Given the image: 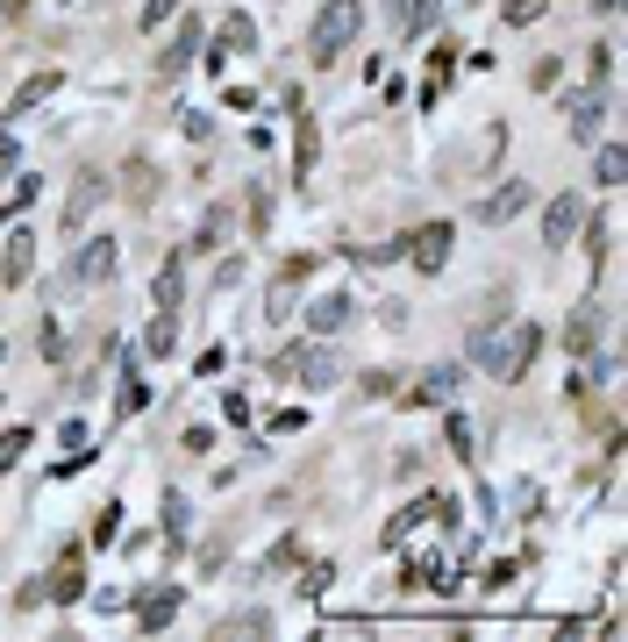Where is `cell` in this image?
<instances>
[{
  "mask_svg": "<svg viewBox=\"0 0 628 642\" xmlns=\"http://www.w3.org/2000/svg\"><path fill=\"white\" fill-rule=\"evenodd\" d=\"M465 350H472V364H486V372L500 378V386H515V378H529L535 350H543V329H535V321H478L465 335Z\"/></svg>",
  "mask_w": 628,
  "mask_h": 642,
  "instance_id": "cell-1",
  "label": "cell"
},
{
  "mask_svg": "<svg viewBox=\"0 0 628 642\" xmlns=\"http://www.w3.org/2000/svg\"><path fill=\"white\" fill-rule=\"evenodd\" d=\"M264 372H279V378H301V386H314V393H328L343 378V357L328 350V335H307V343H286Z\"/></svg>",
  "mask_w": 628,
  "mask_h": 642,
  "instance_id": "cell-2",
  "label": "cell"
},
{
  "mask_svg": "<svg viewBox=\"0 0 628 642\" xmlns=\"http://www.w3.org/2000/svg\"><path fill=\"white\" fill-rule=\"evenodd\" d=\"M357 29H365V0H328L322 14H314V36H307V57L314 65H336L343 51L357 43Z\"/></svg>",
  "mask_w": 628,
  "mask_h": 642,
  "instance_id": "cell-3",
  "label": "cell"
},
{
  "mask_svg": "<svg viewBox=\"0 0 628 642\" xmlns=\"http://www.w3.org/2000/svg\"><path fill=\"white\" fill-rule=\"evenodd\" d=\"M451 243H457L451 222H429V228H414V236L400 243V257H414L422 271H443V265H451Z\"/></svg>",
  "mask_w": 628,
  "mask_h": 642,
  "instance_id": "cell-4",
  "label": "cell"
},
{
  "mask_svg": "<svg viewBox=\"0 0 628 642\" xmlns=\"http://www.w3.org/2000/svg\"><path fill=\"white\" fill-rule=\"evenodd\" d=\"M115 265H122V243H115V236L79 243V257H72V286H100V279H115Z\"/></svg>",
  "mask_w": 628,
  "mask_h": 642,
  "instance_id": "cell-5",
  "label": "cell"
},
{
  "mask_svg": "<svg viewBox=\"0 0 628 642\" xmlns=\"http://www.w3.org/2000/svg\"><path fill=\"white\" fill-rule=\"evenodd\" d=\"M529 201H535V186H529V179H507L500 193H486V201H478V222H486V228H500V222H515V214L529 207Z\"/></svg>",
  "mask_w": 628,
  "mask_h": 642,
  "instance_id": "cell-6",
  "label": "cell"
},
{
  "mask_svg": "<svg viewBox=\"0 0 628 642\" xmlns=\"http://www.w3.org/2000/svg\"><path fill=\"white\" fill-rule=\"evenodd\" d=\"M457 386H465V364H436V372H422L408 386V407H436V400H451Z\"/></svg>",
  "mask_w": 628,
  "mask_h": 642,
  "instance_id": "cell-7",
  "label": "cell"
},
{
  "mask_svg": "<svg viewBox=\"0 0 628 642\" xmlns=\"http://www.w3.org/2000/svg\"><path fill=\"white\" fill-rule=\"evenodd\" d=\"M572 236H578V193H557L543 207V250H564Z\"/></svg>",
  "mask_w": 628,
  "mask_h": 642,
  "instance_id": "cell-8",
  "label": "cell"
},
{
  "mask_svg": "<svg viewBox=\"0 0 628 642\" xmlns=\"http://www.w3.org/2000/svg\"><path fill=\"white\" fill-rule=\"evenodd\" d=\"M350 321H357V300H350V293H322V300L307 308V329H314V335H343Z\"/></svg>",
  "mask_w": 628,
  "mask_h": 642,
  "instance_id": "cell-9",
  "label": "cell"
},
{
  "mask_svg": "<svg viewBox=\"0 0 628 642\" xmlns=\"http://www.w3.org/2000/svg\"><path fill=\"white\" fill-rule=\"evenodd\" d=\"M43 600H57V607L86 600V571H79V549H65V564H57V571L43 578Z\"/></svg>",
  "mask_w": 628,
  "mask_h": 642,
  "instance_id": "cell-10",
  "label": "cell"
},
{
  "mask_svg": "<svg viewBox=\"0 0 628 642\" xmlns=\"http://www.w3.org/2000/svg\"><path fill=\"white\" fill-rule=\"evenodd\" d=\"M250 57V51H258V29H250V14H221V43H215V57H207V65H215L221 72V57Z\"/></svg>",
  "mask_w": 628,
  "mask_h": 642,
  "instance_id": "cell-11",
  "label": "cell"
},
{
  "mask_svg": "<svg viewBox=\"0 0 628 642\" xmlns=\"http://www.w3.org/2000/svg\"><path fill=\"white\" fill-rule=\"evenodd\" d=\"M100 201H108V179H100V172H79V186H72V201H65V228H79Z\"/></svg>",
  "mask_w": 628,
  "mask_h": 642,
  "instance_id": "cell-12",
  "label": "cell"
},
{
  "mask_svg": "<svg viewBox=\"0 0 628 642\" xmlns=\"http://www.w3.org/2000/svg\"><path fill=\"white\" fill-rule=\"evenodd\" d=\"M193 51H201V22H178V36L164 43V57H158V72L164 79H178V72L193 65Z\"/></svg>",
  "mask_w": 628,
  "mask_h": 642,
  "instance_id": "cell-13",
  "label": "cell"
},
{
  "mask_svg": "<svg viewBox=\"0 0 628 642\" xmlns=\"http://www.w3.org/2000/svg\"><path fill=\"white\" fill-rule=\"evenodd\" d=\"M29 265H36V243H29V228H14L8 250H0V286H22Z\"/></svg>",
  "mask_w": 628,
  "mask_h": 642,
  "instance_id": "cell-14",
  "label": "cell"
},
{
  "mask_svg": "<svg viewBox=\"0 0 628 642\" xmlns=\"http://www.w3.org/2000/svg\"><path fill=\"white\" fill-rule=\"evenodd\" d=\"M172 614H178V586H151V592L137 600V629H151V635H158Z\"/></svg>",
  "mask_w": 628,
  "mask_h": 642,
  "instance_id": "cell-15",
  "label": "cell"
},
{
  "mask_svg": "<svg viewBox=\"0 0 628 642\" xmlns=\"http://www.w3.org/2000/svg\"><path fill=\"white\" fill-rule=\"evenodd\" d=\"M57 86H65V72H36V79H22V86H14V100H8V121H14V115H29V107H43V100L57 94Z\"/></svg>",
  "mask_w": 628,
  "mask_h": 642,
  "instance_id": "cell-16",
  "label": "cell"
},
{
  "mask_svg": "<svg viewBox=\"0 0 628 642\" xmlns=\"http://www.w3.org/2000/svg\"><path fill=\"white\" fill-rule=\"evenodd\" d=\"M600 115H607V86H593L586 100H572V136H578V143L600 136Z\"/></svg>",
  "mask_w": 628,
  "mask_h": 642,
  "instance_id": "cell-17",
  "label": "cell"
},
{
  "mask_svg": "<svg viewBox=\"0 0 628 642\" xmlns=\"http://www.w3.org/2000/svg\"><path fill=\"white\" fill-rule=\"evenodd\" d=\"M143 350H151V357H172L178 350V308H158V321L143 329Z\"/></svg>",
  "mask_w": 628,
  "mask_h": 642,
  "instance_id": "cell-18",
  "label": "cell"
},
{
  "mask_svg": "<svg viewBox=\"0 0 628 642\" xmlns=\"http://www.w3.org/2000/svg\"><path fill=\"white\" fill-rule=\"evenodd\" d=\"M436 14H443V0H414V8H400V36H429V22H436Z\"/></svg>",
  "mask_w": 628,
  "mask_h": 642,
  "instance_id": "cell-19",
  "label": "cell"
},
{
  "mask_svg": "<svg viewBox=\"0 0 628 642\" xmlns=\"http://www.w3.org/2000/svg\"><path fill=\"white\" fill-rule=\"evenodd\" d=\"M178 293H186V265L164 257V265H158V308H178Z\"/></svg>",
  "mask_w": 628,
  "mask_h": 642,
  "instance_id": "cell-20",
  "label": "cell"
},
{
  "mask_svg": "<svg viewBox=\"0 0 628 642\" xmlns=\"http://www.w3.org/2000/svg\"><path fill=\"white\" fill-rule=\"evenodd\" d=\"M593 343H600V314L578 308V314H572V357H593Z\"/></svg>",
  "mask_w": 628,
  "mask_h": 642,
  "instance_id": "cell-21",
  "label": "cell"
},
{
  "mask_svg": "<svg viewBox=\"0 0 628 642\" xmlns=\"http://www.w3.org/2000/svg\"><path fill=\"white\" fill-rule=\"evenodd\" d=\"M621 172H628V158H621V143H607V150H600V158H593V179H600V186H607V193H615V186H621Z\"/></svg>",
  "mask_w": 628,
  "mask_h": 642,
  "instance_id": "cell-22",
  "label": "cell"
},
{
  "mask_svg": "<svg viewBox=\"0 0 628 642\" xmlns=\"http://www.w3.org/2000/svg\"><path fill=\"white\" fill-rule=\"evenodd\" d=\"M586 243H593V250H586V257H593V271H607V243H615V222L600 214V222L586 228Z\"/></svg>",
  "mask_w": 628,
  "mask_h": 642,
  "instance_id": "cell-23",
  "label": "cell"
},
{
  "mask_svg": "<svg viewBox=\"0 0 628 642\" xmlns=\"http://www.w3.org/2000/svg\"><path fill=\"white\" fill-rule=\"evenodd\" d=\"M543 8H550V0H500V14H507V22H515V29L543 22Z\"/></svg>",
  "mask_w": 628,
  "mask_h": 642,
  "instance_id": "cell-24",
  "label": "cell"
},
{
  "mask_svg": "<svg viewBox=\"0 0 628 642\" xmlns=\"http://www.w3.org/2000/svg\"><path fill=\"white\" fill-rule=\"evenodd\" d=\"M29 457V428H8V436H0V471H14Z\"/></svg>",
  "mask_w": 628,
  "mask_h": 642,
  "instance_id": "cell-25",
  "label": "cell"
},
{
  "mask_svg": "<svg viewBox=\"0 0 628 642\" xmlns=\"http://www.w3.org/2000/svg\"><path fill=\"white\" fill-rule=\"evenodd\" d=\"M451 450H457V457H472V450H478V428H472V415H451Z\"/></svg>",
  "mask_w": 628,
  "mask_h": 642,
  "instance_id": "cell-26",
  "label": "cell"
},
{
  "mask_svg": "<svg viewBox=\"0 0 628 642\" xmlns=\"http://www.w3.org/2000/svg\"><path fill=\"white\" fill-rule=\"evenodd\" d=\"M221 228H229V207H215V214H207V222H201V236H193V250H215V243H221Z\"/></svg>",
  "mask_w": 628,
  "mask_h": 642,
  "instance_id": "cell-27",
  "label": "cell"
},
{
  "mask_svg": "<svg viewBox=\"0 0 628 642\" xmlns=\"http://www.w3.org/2000/svg\"><path fill=\"white\" fill-rule=\"evenodd\" d=\"M186 522H193V514H186V500H178V493H164V535L178 543V535H186Z\"/></svg>",
  "mask_w": 628,
  "mask_h": 642,
  "instance_id": "cell-28",
  "label": "cell"
},
{
  "mask_svg": "<svg viewBox=\"0 0 628 642\" xmlns=\"http://www.w3.org/2000/svg\"><path fill=\"white\" fill-rule=\"evenodd\" d=\"M178 8H186V0H143V22H137V29H164Z\"/></svg>",
  "mask_w": 628,
  "mask_h": 642,
  "instance_id": "cell-29",
  "label": "cell"
},
{
  "mask_svg": "<svg viewBox=\"0 0 628 642\" xmlns=\"http://www.w3.org/2000/svg\"><path fill=\"white\" fill-rule=\"evenodd\" d=\"M557 79H564V65H557V57H543V65H535V79H529V86H535V94H550V86H557Z\"/></svg>",
  "mask_w": 628,
  "mask_h": 642,
  "instance_id": "cell-30",
  "label": "cell"
},
{
  "mask_svg": "<svg viewBox=\"0 0 628 642\" xmlns=\"http://www.w3.org/2000/svg\"><path fill=\"white\" fill-rule=\"evenodd\" d=\"M272 428H279V436H301V428H307V415H301V407H279V415H272Z\"/></svg>",
  "mask_w": 628,
  "mask_h": 642,
  "instance_id": "cell-31",
  "label": "cell"
},
{
  "mask_svg": "<svg viewBox=\"0 0 628 642\" xmlns=\"http://www.w3.org/2000/svg\"><path fill=\"white\" fill-rule=\"evenodd\" d=\"M307 164H314V129L301 121V150H293V172H307Z\"/></svg>",
  "mask_w": 628,
  "mask_h": 642,
  "instance_id": "cell-32",
  "label": "cell"
},
{
  "mask_svg": "<svg viewBox=\"0 0 628 642\" xmlns=\"http://www.w3.org/2000/svg\"><path fill=\"white\" fill-rule=\"evenodd\" d=\"M14 158H22V150H14V136H8V129H0V179L14 172Z\"/></svg>",
  "mask_w": 628,
  "mask_h": 642,
  "instance_id": "cell-33",
  "label": "cell"
},
{
  "mask_svg": "<svg viewBox=\"0 0 628 642\" xmlns=\"http://www.w3.org/2000/svg\"><path fill=\"white\" fill-rule=\"evenodd\" d=\"M22 14H29V0H8V22H22Z\"/></svg>",
  "mask_w": 628,
  "mask_h": 642,
  "instance_id": "cell-34",
  "label": "cell"
}]
</instances>
